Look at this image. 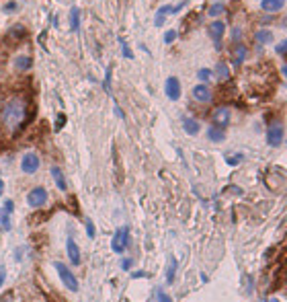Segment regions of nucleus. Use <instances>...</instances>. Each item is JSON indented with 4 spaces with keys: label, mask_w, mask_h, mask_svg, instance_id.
Listing matches in <instances>:
<instances>
[{
    "label": "nucleus",
    "mask_w": 287,
    "mask_h": 302,
    "mask_svg": "<svg viewBox=\"0 0 287 302\" xmlns=\"http://www.w3.org/2000/svg\"><path fill=\"white\" fill-rule=\"evenodd\" d=\"M285 6V0H260V8L265 13H277Z\"/></svg>",
    "instance_id": "15"
},
{
    "label": "nucleus",
    "mask_w": 287,
    "mask_h": 302,
    "mask_svg": "<svg viewBox=\"0 0 287 302\" xmlns=\"http://www.w3.org/2000/svg\"><path fill=\"white\" fill-rule=\"evenodd\" d=\"M269 302H279V300H277V298H271V300H269Z\"/></svg>",
    "instance_id": "45"
},
{
    "label": "nucleus",
    "mask_w": 287,
    "mask_h": 302,
    "mask_svg": "<svg viewBox=\"0 0 287 302\" xmlns=\"http://www.w3.org/2000/svg\"><path fill=\"white\" fill-rule=\"evenodd\" d=\"M283 136H285V127H283V124L275 122V124L269 126V129H267V144L275 148V146H279V144L283 142Z\"/></svg>",
    "instance_id": "6"
},
{
    "label": "nucleus",
    "mask_w": 287,
    "mask_h": 302,
    "mask_svg": "<svg viewBox=\"0 0 287 302\" xmlns=\"http://www.w3.org/2000/svg\"><path fill=\"white\" fill-rule=\"evenodd\" d=\"M119 43H121V48H123V56H125L127 60H132V58H134V51L129 49V46L125 43V39H119Z\"/></svg>",
    "instance_id": "29"
},
{
    "label": "nucleus",
    "mask_w": 287,
    "mask_h": 302,
    "mask_svg": "<svg viewBox=\"0 0 287 302\" xmlns=\"http://www.w3.org/2000/svg\"><path fill=\"white\" fill-rule=\"evenodd\" d=\"M0 228L4 232H8L13 228V222H11V214H6L4 210H0Z\"/></svg>",
    "instance_id": "22"
},
{
    "label": "nucleus",
    "mask_w": 287,
    "mask_h": 302,
    "mask_svg": "<svg viewBox=\"0 0 287 302\" xmlns=\"http://www.w3.org/2000/svg\"><path fill=\"white\" fill-rule=\"evenodd\" d=\"M15 261H23V249H15Z\"/></svg>",
    "instance_id": "40"
},
{
    "label": "nucleus",
    "mask_w": 287,
    "mask_h": 302,
    "mask_svg": "<svg viewBox=\"0 0 287 302\" xmlns=\"http://www.w3.org/2000/svg\"><path fill=\"white\" fill-rule=\"evenodd\" d=\"M182 129L189 134V136H197L199 134V129H201V126H199V122L197 119H193V117H185L182 119Z\"/></svg>",
    "instance_id": "16"
},
{
    "label": "nucleus",
    "mask_w": 287,
    "mask_h": 302,
    "mask_svg": "<svg viewBox=\"0 0 287 302\" xmlns=\"http://www.w3.org/2000/svg\"><path fill=\"white\" fill-rule=\"evenodd\" d=\"M207 33H210V37L213 39L215 49H222V37L226 35V23L224 21H213L210 25V29H207Z\"/></svg>",
    "instance_id": "7"
},
{
    "label": "nucleus",
    "mask_w": 287,
    "mask_h": 302,
    "mask_svg": "<svg viewBox=\"0 0 287 302\" xmlns=\"http://www.w3.org/2000/svg\"><path fill=\"white\" fill-rule=\"evenodd\" d=\"M191 95H193V99L197 101V103H210L211 99H213V93H211V89L207 84H195L193 86V91H191Z\"/></svg>",
    "instance_id": "10"
},
{
    "label": "nucleus",
    "mask_w": 287,
    "mask_h": 302,
    "mask_svg": "<svg viewBox=\"0 0 287 302\" xmlns=\"http://www.w3.org/2000/svg\"><path fill=\"white\" fill-rule=\"evenodd\" d=\"M260 302H265V300H260Z\"/></svg>",
    "instance_id": "46"
},
{
    "label": "nucleus",
    "mask_w": 287,
    "mask_h": 302,
    "mask_svg": "<svg viewBox=\"0 0 287 302\" xmlns=\"http://www.w3.org/2000/svg\"><path fill=\"white\" fill-rule=\"evenodd\" d=\"M115 113H117V117H121V119L125 117V115H123V111H121V107H119V105H115Z\"/></svg>",
    "instance_id": "42"
},
{
    "label": "nucleus",
    "mask_w": 287,
    "mask_h": 302,
    "mask_svg": "<svg viewBox=\"0 0 287 302\" xmlns=\"http://www.w3.org/2000/svg\"><path fill=\"white\" fill-rule=\"evenodd\" d=\"M4 282H6V267L0 265V288L4 286Z\"/></svg>",
    "instance_id": "39"
},
{
    "label": "nucleus",
    "mask_w": 287,
    "mask_h": 302,
    "mask_svg": "<svg viewBox=\"0 0 287 302\" xmlns=\"http://www.w3.org/2000/svg\"><path fill=\"white\" fill-rule=\"evenodd\" d=\"M132 265H134V259H123V261H121V270H123V271H129V270H132Z\"/></svg>",
    "instance_id": "36"
},
{
    "label": "nucleus",
    "mask_w": 287,
    "mask_h": 302,
    "mask_svg": "<svg viewBox=\"0 0 287 302\" xmlns=\"http://www.w3.org/2000/svg\"><path fill=\"white\" fill-rule=\"evenodd\" d=\"M230 124V109L228 107H217L213 113H211V126H217V127H222L226 129V126Z\"/></svg>",
    "instance_id": "8"
},
{
    "label": "nucleus",
    "mask_w": 287,
    "mask_h": 302,
    "mask_svg": "<svg viewBox=\"0 0 287 302\" xmlns=\"http://www.w3.org/2000/svg\"><path fill=\"white\" fill-rule=\"evenodd\" d=\"M175 271H177V259H175V257H170L168 267H166V282H168V284L175 282Z\"/></svg>",
    "instance_id": "23"
},
{
    "label": "nucleus",
    "mask_w": 287,
    "mask_h": 302,
    "mask_svg": "<svg viewBox=\"0 0 287 302\" xmlns=\"http://www.w3.org/2000/svg\"><path fill=\"white\" fill-rule=\"evenodd\" d=\"M86 235H89V238H94V235H97V228H94L92 220H86Z\"/></svg>",
    "instance_id": "30"
},
{
    "label": "nucleus",
    "mask_w": 287,
    "mask_h": 302,
    "mask_svg": "<svg viewBox=\"0 0 287 302\" xmlns=\"http://www.w3.org/2000/svg\"><path fill=\"white\" fill-rule=\"evenodd\" d=\"M49 173H51V179H54V183H56V187L60 189V191H68V181H66L64 171L60 167H51Z\"/></svg>",
    "instance_id": "12"
},
{
    "label": "nucleus",
    "mask_w": 287,
    "mask_h": 302,
    "mask_svg": "<svg viewBox=\"0 0 287 302\" xmlns=\"http://www.w3.org/2000/svg\"><path fill=\"white\" fill-rule=\"evenodd\" d=\"M13 64H15V70L16 72H27L29 68L33 66V60H31V56H16L13 60Z\"/></svg>",
    "instance_id": "14"
},
{
    "label": "nucleus",
    "mask_w": 287,
    "mask_h": 302,
    "mask_svg": "<svg viewBox=\"0 0 287 302\" xmlns=\"http://www.w3.org/2000/svg\"><path fill=\"white\" fill-rule=\"evenodd\" d=\"M242 160V154H234V157H228V159H226V162H228V165H238V162Z\"/></svg>",
    "instance_id": "35"
},
{
    "label": "nucleus",
    "mask_w": 287,
    "mask_h": 302,
    "mask_svg": "<svg viewBox=\"0 0 287 302\" xmlns=\"http://www.w3.org/2000/svg\"><path fill=\"white\" fill-rule=\"evenodd\" d=\"M47 189L45 187H33L31 191L27 193V204L31 206L33 210H39V208H43V206L47 204Z\"/></svg>",
    "instance_id": "4"
},
{
    "label": "nucleus",
    "mask_w": 287,
    "mask_h": 302,
    "mask_svg": "<svg viewBox=\"0 0 287 302\" xmlns=\"http://www.w3.org/2000/svg\"><path fill=\"white\" fill-rule=\"evenodd\" d=\"M6 214H13V210H15V204H13V200H4V208H2Z\"/></svg>",
    "instance_id": "37"
},
{
    "label": "nucleus",
    "mask_w": 287,
    "mask_h": 302,
    "mask_svg": "<svg viewBox=\"0 0 287 302\" xmlns=\"http://www.w3.org/2000/svg\"><path fill=\"white\" fill-rule=\"evenodd\" d=\"M215 76H217V80H222V82H226L230 79V66L226 64V62H217V66H215V72H213Z\"/></svg>",
    "instance_id": "19"
},
{
    "label": "nucleus",
    "mask_w": 287,
    "mask_h": 302,
    "mask_svg": "<svg viewBox=\"0 0 287 302\" xmlns=\"http://www.w3.org/2000/svg\"><path fill=\"white\" fill-rule=\"evenodd\" d=\"M16 8H19V4H16V2H6L2 11L4 13H13V11H16Z\"/></svg>",
    "instance_id": "38"
},
{
    "label": "nucleus",
    "mask_w": 287,
    "mask_h": 302,
    "mask_svg": "<svg viewBox=\"0 0 287 302\" xmlns=\"http://www.w3.org/2000/svg\"><path fill=\"white\" fill-rule=\"evenodd\" d=\"M273 31H269V29H258L257 33H255V41L257 43H263V46H265V43H271L273 41Z\"/></svg>",
    "instance_id": "20"
},
{
    "label": "nucleus",
    "mask_w": 287,
    "mask_h": 302,
    "mask_svg": "<svg viewBox=\"0 0 287 302\" xmlns=\"http://www.w3.org/2000/svg\"><path fill=\"white\" fill-rule=\"evenodd\" d=\"M172 11V6L170 4H164V6H160L158 11H156V16H154V25L156 27H162L164 25V19H166V15Z\"/></svg>",
    "instance_id": "18"
},
{
    "label": "nucleus",
    "mask_w": 287,
    "mask_h": 302,
    "mask_svg": "<svg viewBox=\"0 0 287 302\" xmlns=\"http://www.w3.org/2000/svg\"><path fill=\"white\" fill-rule=\"evenodd\" d=\"M248 56V49L244 43H236V48H234V54H232V64L234 66H242V62L246 60Z\"/></svg>",
    "instance_id": "13"
},
{
    "label": "nucleus",
    "mask_w": 287,
    "mask_h": 302,
    "mask_svg": "<svg viewBox=\"0 0 287 302\" xmlns=\"http://www.w3.org/2000/svg\"><path fill=\"white\" fill-rule=\"evenodd\" d=\"M41 167V160H39V154L37 152H25L21 157V171L25 175H33L37 173Z\"/></svg>",
    "instance_id": "5"
},
{
    "label": "nucleus",
    "mask_w": 287,
    "mask_h": 302,
    "mask_svg": "<svg viewBox=\"0 0 287 302\" xmlns=\"http://www.w3.org/2000/svg\"><path fill=\"white\" fill-rule=\"evenodd\" d=\"M156 298H158V302H172V298H170L164 290H158V292H156Z\"/></svg>",
    "instance_id": "32"
},
{
    "label": "nucleus",
    "mask_w": 287,
    "mask_h": 302,
    "mask_svg": "<svg viewBox=\"0 0 287 302\" xmlns=\"http://www.w3.org/2000/svg\"><path fill=\"white\" fill-rule=\"evenodd\" d=\"M275 54H279V56H287V39H283V41H279L275 46Z\"/></svg>",
    "instance_id": "27"
},
{
    "label": "nucleus",
    "mask_w": 287,
    "mask_h": 302,
    "mask_svg": "<svg viewBox=\"0 0 287 302\" xmlns=\"http://www.w3.org/2000/svg\"><path fill=\"white\" fill-rule=\"evenodd\" d=\"M207 138H210L211 142H224L226 140V129L217 127V126H210V129H207Z\"/></svg>",
    "instance_id": "17"
},
{
    "label": "nucleus",
    "mask_w": 287,
    "mask_h": 302,
    "mask_svg": "<svg viewBox=\"0 0 287 302\" xmlns=\"http://www.w3.org/2000/svg\"><path fill=\"white\" fill-rule=\"evenodd\" d=\"M54 270L58 271L60 280H62V284H64L68 290H70V292H78V280H76L74 271H70V267H68L66 263H62V261H56L54 263Z\"/></svg>",
    "instance_id": "3"
},
{
    "label": "nucleus",
    "mask_w": 287,
    "mask_h": 302,
    "mask_svg": "<svg viewBox=\"0 0 287 302\" xmlns=\"http://www.w3.org/2000/svg\"><path fill=\"white\" fill-rule=\"evenodd\" d=\"M242 35H244V31H242L240 27H234V29H232V39L236 41V43L242 39Z\"/></svg>",
    "instance_id": "33"
},
{
    "label": "nucleus",
    "mask_w": 287,
    "mask_h": 302,
    "mask_svg": "<svg viewBox=\"0 0 287 302\" xmlns=\"http://www.w3.org/2000/svg\"><path fill=\"white\" fill-rule=\"evenodd\" d=\"M78 27H80V8L72 6L70 8V29L72 31H78Z\"/></svg>",
    "instance_id": "21"
},
{
    "label": "nucleus",
    "mask_w": 287,
    "mask_h": 302,
    "mask_svg": "<svg viewBox=\"0 0 287 302\" xmlns=\"http://www.w3.org/2000/svg\"><path fill=\"white\" fill-rule=\"evenodd\" d=\"M132 278H134V280H136V278H146V273H144V271H134Z\"/></svg>",
    "instance_id": "41"
},
{
    "label": "nucleus",
    "mask_w": 287,
    "mask_h": 302,
    "mask_svg": "<svg viewBox=\"0 0 287 302\" xmlns=\"http://www.w3.org/2000/svg\"><path fill=\"white\" fill-rule=\"evenodd\" d=\"M8 37H11V39H21V37H25V27H23V25H13L11 31H8Z\"/></svg>",
    "instance_id": "24"
},
{
    "label": "nucleus",
    "mask_w": 287,
    "mask_h": 302,
    "mask_svg": "<svg viewBox=\"0 0 287 302\" xmlns=\"http://www.w3.org/2000/svg\"><path fill=\"white\" fill-rule=\"evenodd\" d=\"M66 253H68V259H70L72 265H80V261H82V257H80V247L76 245V240H74L72 235L66 238Z\"/></svg>",
    "instance_id": "9"
},
{
    "label": "nucleus",
    "mask_w": 287,
    "mask_h": 302,
    "mask_svg": "<svg viewBox=\"0 0 287 302\" xmlns=\"http://www.w3.org/2000/svg\"><path fill=\"white\" fill-rule=\"evenodd\" d=\"M281 72H283V76H285V79H287V64L281 68Z\"/></svg>",
    "instance_id": "44"
},
{
    "label": "nucleus",
    "mask_w": 287,
    "mask_h": 302,
    "mask_svg": "<svg viewBox=\"0 0 287 302\" xmlns=\"http://www.w3.org/2000/svg\"><path fill=\"white\" fill-rule=\"evenodd\" d=\"M175 39H177V29H168L166 33H164V43H166V46H170Z\"/></svg>",
    "instance_id": "28"
},
{
    "label": "nucleus",
    "mask_w": 287,
    "mask_h": 302,
    "mask_svg": "<svg viewBox=\"0 0 287 302\" xmlns=\"http://www.w3.org/2000/svg\"><path fill=\"white\" fill-rule=\"evenodd\" d=\"M226 13V4L224 2H215V4H211L210 6V16H220V15H224Z\"/></svg>",
    "instance_id": "26"
},
{
    "label": "nucleus",
    "mask_w": 287,
    "mask_h": 302,
    "mask_svg": "<svg viewBox=\"0 0 287 302\" xmlns=\"http://www.w3.org/2000/svg\"><path fill=\"white\" fill-rule=\"evenodd\" d=\"M103 86H105V91H107V93H111V68H107L105 80H103Z\"/></svg>",
    "instance_id": "31"
},
{
    "label": "nucleus",
    "mask_w": 287,
    "mask_h": 302,
    "mask_svg": "<svg viewBox=\"0 0 287 302\" xmlns=\"http://www.w3.org/2000/svg\"><path fill=\"white\" fill-rule=\"evenodd\" d=\"M197 79L201 80L203 84H205V82H210V80L213 79V70H210V68H201V70L197 72Z\"/></svg>",
    "instance_id": "25"
},
{
    "label": "nucleus",
    "mask_w": 287,
    "mask_h": 302,
    "mask_svg": "<svg viewBox=\"0 0 287 302\" xmlns=\"http://www.w3.org/2000/svg\"><path fill=\"white\" fill-rule=\"evenodd\" d=\"M64 124H66V115H64V113H60L58 119H56V127H54V129H56V132H60V129L64 127Z\"/></svg>",
    "instance_id": "34"
},
{
    "label": "nucleus",
    "mask_w": 287,
    "mask_h": 302,
    "mask_svg": "<svg viewBox=\"0 0 287 302\" xmlns=\"http://www.w3.org/2000/svg\"><path fill=\"white\" fill-rule=\"evenodd\" d=\"M25 119H27V101L21 95H13L4 101L2 109H0V126L6 132L16 134L23 127Z\"/></svg>",
    "instance_id": "1"
},
{
    "label": "nucleus",
    "mask_w": 287,
    "mask_h": 302,
    "mask_svg": "<svg viewBox=\"0 0 287 302\" xmlns=\"http://www.w3.org/2000/svg\"><path fill=\"white\" fill-rule=\"evenodd\" d=\"M164 91H166V97L170 101H179L181 99V80L177 76H168L166 84H164Z\"/></svg>",
    "instance_id": "11"
},
{
    "label": "nucleus",
    "mask_w": 287,
    "mask_h": 302,
    "mask_svg": "<svg viewBox=\"0 0 287 302\" xmlns=\"http://www.w3.org/2000/svg\"><path fill=\"white\" fill-rule=\"evenodd\" d=\"M129 247V228L127 226H121L115 230V235L111 238V251L117 253V255H123Z\"/></svg>",
    "instance_id": "2"
},
{
    "label": "nucleus",
    "mask_w": 287,
    "mask_h": 302,
    "mask_svg": "<svg viewBox=\"0 0 287 302\" xmlns=\"http://www.w3.org/2000/svg\"><path fill=\"white\" fill-rule=\"evenodd\" d=\"M4 193V183H2V179H0V195Z\"/></svg>",
    "instance_id": "43"
}]
</instances>
